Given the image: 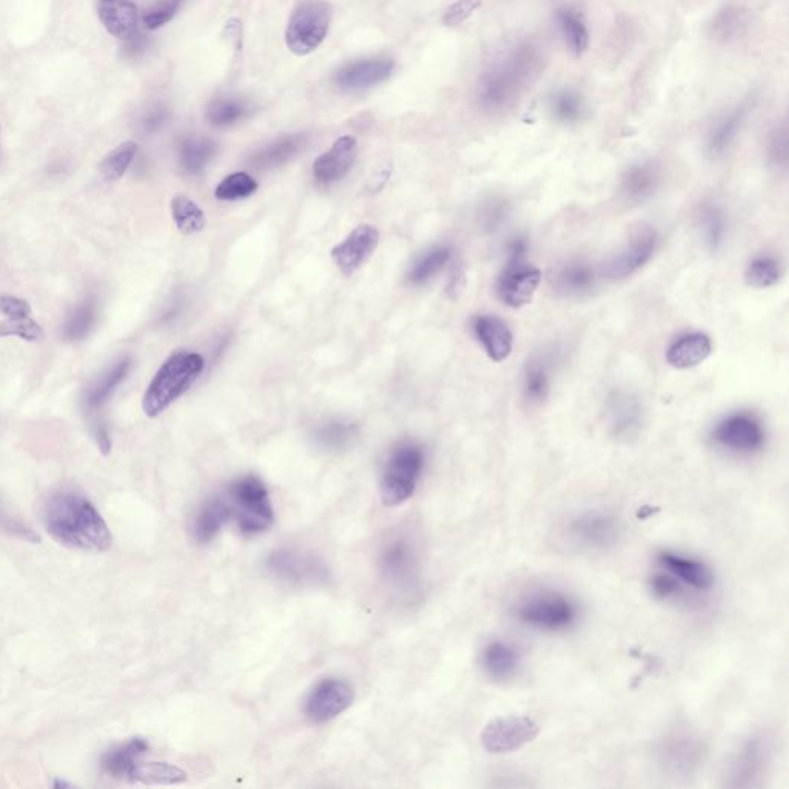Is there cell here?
Masks as SVG:
<instances>
[{
    "label": "cell",
    "instance_id": "6da1fadb",
    "mask_svg": "<svg viewBox=\"0 0 789 789\" xmlns=\"http://www.w3.org/2000/svg\"><path fill=\"white\" fill-rule=\"evenodd\" d=\"M48 534L71 549L101 554L113 544L110 529L95 504L76 492H59L42 514Z\"/></svg>",
    "mask_w": 789,
    "mask_h": 789
},
{
    "label": "cell",
    "instance_id": "7a4b0ae2",
    "mask_svg": "<svg viewBox=\"0 0 789 789\" xmlns=\"http://www.w3.org/2000/svg\"><path fill=\"white\" fill-rule=\"evenodd\" d=\"M541 67V54L532 44H520L484 71L478 101L487 111H503L517 102Z\"/></svg>",
    "mask_w": 789,
    "mask_h": 789
},
{
    "label": "cell",
    "instance_id": "3957f363",
    "mask_svg": "<svg viewBox=\"0 0 789 789\" xmlns=\"http://www.w3.org/2000/svg\"><path fill=\"white\" fill-rule=\"evenodd\" d=\"M204 358L199 353H173L148 384L142 398L145 415L156 418L181 398L198 380L204 370Z\"/></svg>",
    "mask_w": 789,
    "mask_h": 789
},
{
    "label": "cell",
    "instance_id": "277c9868",
    "mask_svg": "<svg viewBox=\"0 0 789 789\" xmlns=\"http://www.w3.org/2000/svg\"><path fill=\"white\" fill-rule=\"evenodd\" d=\"M230 498V511L242 534H262L272 528L275 512L267 487L259 478L244 477L235 481L230 486Z\"/></svg>",
    "mask_w": 789,
    "mask_h": 789
},
{
    "label": "cell",
    "instance_id": "5b68a950",
    "mask_svg": "<svg viewBox=\"0 0 789 789\" xmlns=\"http://www.w3.org/2000/svg\"><path fill=\"white\" fill-rule=\"evenodd\" d=\"M332 14L329 0H301L287 25V48L296 56L318 50L329 33Z\"/></svg>",
    "mask_w": 789,
    "mask_h": 789
},
{
    "label": "cell",
    "instance_id": "8992f818",
    "mask_svg": "<svg viewBox=\"0 0 789 789\" xmlns=\"http://www.w3.org/2000/svg\"><path fill=\"white\" fill-rule=\"evenodd\" d=\"M423 466L424 455L420 447L403 444L395 449L381 480L380 495L384 506H401L412 497Z\"/></svg>",
    "mask_w": 789,
    "mask_h": 789
},
{
    "label": "cell",
    "instance_id": "52a82bcc",
    "mask_svg": "<svg viewBox=\"0 0 789 789\" xmlns=\"http://www.w3.org/2000/svg\"><path fill=\"white\" fill-rule=\"evenodd\" d=\"M541 284V272L526 261V242L515 239L509 261L498 278L497 292L506 306L520 309L532 303Z\"/></svg>",
    "mask_w": 789,
    "mask_h": 789
},
{
    "label": "cell",
    "instance_id": "ba28073f",
    "mask_svg": "<svg viewBox=\"0 0 789 789\" xmlns=\"http://www.w3.org/2000/svg\"><path fill=\"white\" fill-rule=\"evenodd\" d=\"M517 617L524 625L540 631H563L577 620V608L566 595L541 592L521 601Z\"/></svg>",
    "mask_w": 789,
    "mask_h": 789
},
{
    "label": "cell",
    "instance_id": "9c48e42d",
    "mask_svg": "<svg viewBox=\"0 0 789 789\" xmlns=\"http://www.w3.org/2000/svg\"><path fill=\"white\" fill-rule=\"evenodd\" d=\"M566 540L581 551H601L617 543L620 523L606 511H586L569 521L565 529Z\"/></svg>",
    "mask_w": 789,
    "mask_h": 789
},
{
    "label": "cell",
    "instance_id": "30bf717a",
    "mask_svg": "<svg viewBox=\"0 0 789 789\" xmlns=\"http://www.w3.org/2000/svg\"><path fill=\"white\" fill-rule=\"evenodd\" d=\"M712 441L734 454H756L766 440L762 420L753 412H734L716 424Z\"/></svg>",
    "mask_w": 789,
    "mask_h": 789
},
{
    "label": "cell",
    "instance_id": "8fae6325",
    "mask_svg": "<svg viewBox=\"0 0 789 789\" xmlns=\"http://www.w3.org/2000/svg\"><path fill=\"white\" fill-rule=\"evenodd\" d=\"M657 239L659 235L652 225H638L632 230L625 246L618 250L600 270L601 276H606L608 279H626L635 275L651 261L657 247Z\"/></svg>",
    "mask_w": 789,
    "mask_h": 789
},
{
    "label": "cell",
    "instance_id": "7c38bea8",
    "mask_svg": "<svg viewBox=\"0 0 789 789\" xmlns=\"http://www.w3.org/2000/svg\"><path fill=\"white\" fill-rule=\"evenodd\" d=\"M538 731L540 728L531 717H498L481 732V743L492 754L512 753L531 743Z\"/></svg>",
    "mask_w": 789,
    "mask_h": 789
},
{
    "label": "cell",
    "instance_id": "4fadbf2b",
    "mask_svg": "<svg viewBox=\"0 0 789 789\" xmlns=\"http://www.w3.org/2000/svg\"><path fill=\"white\" fill-rule=\"evenodd\" d=\"M353 689L343 680L327 679L318 683L306 702V716L312 722L326 723L341 716L352 706Z\"/></svg>",
    "mask_w": 789,
    "mask_h": 789
},
{
    "label": "cell",
    "instance_id": "5bb4252c",
    "mask_svg": "<svg viewBox=\"0 0 789 789\" xmlns=\"http://www.w3.org/2000/svg\"><path fill=\"white\" fill-rule=\"evenodd\" d=\"M380 242V232L370 224L358 225L332 250V258L344 275H353L372 256Z\"/></svg>",
    "mask_w": 789,
    "mask_h": 789
},
{
    "label": "cell",
    "instance_id": "9a60e30c",
    "mask_svg": "<svg viewBox=\"0 0 789 789\" xmlns=\"http://www.w3.org/2000/svg\"><path fill=\"white\" fill-rule=\"evenodd\" d=\"M597 272L591 262L571 259L555 269L551 278L552 289L565 298H583L594 292L598 284Z\"/></svg>",
    "mask_w": 789,
    "mask_h": 789
},
{
    "label": "cell",
    "instance_id": "2e32d148",
    "mask_svg": "<svg viewBox=\"0 0 789 789\" xmlns=\"http://www.w3.org/2000/svg\"><path fill=\"white\" fill-rule=\"evenodd\" d=\"M660 754L669 771L679 776H688L694 773V769L699 768L705 751L702 742L692 734L674 732L663 742Z\"/></svg>",
    "mask_w": 789,
    "mask_h": 789
},
{
    "label": "cell",
    "instance_id": "e0dca14e",
    "mask_svg": "<svg viewBox=\"0 0 789 789\" xmlns=\"http://www.w3.org/2000/svg\"><path fill=\"white\" fill-rule=\"evenodd\" d=\"M393 68L395 64L392 59H364L341 68L336 73L335 82L341 90H364L387 81Z\"/></svg>",
    "mask_w": 789,
    "mask_h": 789
},
{
    "label": "cell",
    "instance_id": "ac0fdd59",
    "mask_svg": "<svg viewBox=\"0 0 789 789\" xmlns=\"http://www.w3.org/2000/svg\"><path fill=\"white\" fill-rule=\"evenodd\" d=\"M358 156V142L353 136H343L323 153L313 164V175L321 184H332L344 178L355 164Z\"/></svg>",
    "mask_w": 789,
    "mask_h": 789
},
{
    "label": "cell",
    "instance_id": "d6986e66",
    "mask_svg": "<svg viewBox=\"0 0 789 789\" xmlns=\"http://www.w3.org/2000/svg\"><path fill=\"white\" fill-rule=\"evenodd\" d=\"M642 403L628 392H615L609 398V420L612 432L618 440L629 441L640 432L643 426Z\"/></svg>",
    "mask_w": 789,
    "mask_h": 789
},
{
    "label": "cell",
    "instance_id": "ffe728a7",
    "mask_svg": "<svg viewBox=\"0 0 789 789\" xmlns=\"http://www.w3.org/2000/svg\"><path fill=\"white\" fill-rule=\"evenodd\" d=\"M98 14L105 30L121 41H130L138 33V7L130 0H98Z\"/></svg>",
    "mask_w": 789,
    "mask_h": 789
},
{
    "label": "cell",
    "instance_id": "44dd1931",
    "mask_svg": "<svg viewBox=\"0 0 789 789\" xmlns=\"http://www.w3.org/2000/svg\"><path fill=\"white\" fill-rule=\"evenodd\" d=\"M474 332L489 358L495 363H501L511 355L514 336L503 319L494 315L477 316L474 319Z\"/></svg>",
    "mask_w": 789,
    "mask_h": 789
},
{
    "label": "cell",
    "instance_id": "7402d4cb",
    "mask_svg": "<svg viewBox=\"0 0 789 789\" xmlns=\"http://www.w3.org/2000/svg\"><path fill=\"white\" fill-rule=\"evenodd\" d=\"M659 563L668 574L691 586L695 591H709L714 586V574L711 569L695 558L683 557L674 552H662L659 555Z\"/></svg>",
    "mask_w": 789,
    "mask_h": 789
},
{
    "label": "cell",
    "instance_id": "603a6c76",
    "mask_svg": "<svg viewBox=\"0 0 789 789\" xmlns=\"http://www.w3.org/2000/svg\"><path fill=\"white\" fill-rule=\"evenodd\" d=\"M768 763V748L763 739H751L745 743L731 765L732 786H751L765 773Z\"/></svg>",
    "mask_w": 789,
    "mask_h": 789
},
{
    "label": "cell",
    "instance_id": "cb8c5ba5",
    "mask_svg": "<svg viewBox=\"0 0 789 789\" xmlns=\"http://www.w3.org/2000/svg\"><path fill=\"white\" fill-rule=\"evenodd\" d=\"M660 170L654 162L635 164L626 170L622 178V195L629 204H643L659 190Z\"/></svg>",
    "mask_w": 789,
    "mask_h": 789
},
{
    "label": "cell",
    "instance_id": "d4e9b609",
    "mask_svg": "<svg viewBox=\"0 0 789 789\" xmlns=\"http://www.w3.org/2000/svg\"><path fill=\"white\" fill-rule=\"evenodd\" d=\"M711 352L712 341L706 333H686L669 346L666 360L675 369H692L702 364Z\"/></svg>",
    "mask_w": 789,
    "mask_h": 789
},
{
    "label": "cell",
    "instance_id": "484cf974",
    "mask_svg": "<svg viewBox=\"0 0 789 789\" xmlns=\"http://www.w3.org/2000/svg\"><path fill=\"white\" fill-rule=\"evenodd\" d=\"M481 668L495 682H506L517 674L520 654L509 643L495 640L481 651Z\"/></svg>",
    "mask_w": 789,
    "mask_h": 789
},
{
    "label": "cell",
    "instance_id": "4316f807",
    "mask_svg": "<svg viewBox=\"0 0 789 789\" xmlns=\"http://www.w3.org/2000/svg\"><path fill=\"white\" fill-rule=\"evenodd\" d=\"M148 746L147 740L136 737V739L128 740L127 743L116 746L110 749L107 754L102 757L101 766L104 773L115 779H127L130 776L131 769L135 768L136 763L147 754Z\"/></svg>",
    "mask_w": 789,
    "mask_h": 789
},
{
    "label": "cell",
    "instance_id": "83f0119b",
    "mask_svg": "<svg viewBox=\"0 0 789 789\" xmlns=\"http://www.w3.org/2000/svg\"><path fill=\"white\" fill-rule=\"evenodd\" d=\"M549 393H551V360L546 355L532 356L531 361L524 367V400L534 406H540L548 400Z\"/></svg>",
    "mask_w": 789,
    "mask_h": 789
},
{
    "label": "cell",
    "instance_id": "f1b7e54d",
    "mask_svg": "<svg viewBox=\"0 0 789 789\" xmlns=\"http://www.w3.org/2000/svg\"><path fill=\"white\" fill-rule=\"evenodd\" d=\"M230 515H232V511H230V504L227 501L221 500V498L205 501L193 521V537L198 543H209L224 528Z\"/></svg>",
    "mask_w": 789,
    "mask_h": 789
},
{
    "label": "cell",
    "instance_id": "f546056e",
    "mask_svg": "<svg viewBox=\"0 0 789 789\" xmlns=\"http://www.w3.org/2000/svg\"><path fill=\"white\" fill-rule=\"evenodd\" d=\"M748 113V104H743L729 111L728 115L723 116L714 124V127L709 131L708 138V150L711 156L719 158L728 152L732 142L736 141Z\"/></svg>",
    "mask_w": 789,
    "mask_h": 789
},
{
    "label": "cell",
    "instance_id": "4dcf8cb0",
    "mask_svg": "<svg viewBox=\"0 0 789 789\" xmlns=\"http://www.w3.org/2000/svg\"><path fill=\"white\" fill-rule=\"evenodd\" d=\"M557 22L566 47L575 58H581L589 47V31L583 14L574 7H563L557 11Z\"/></svg>",
    "mask_w": 789,
    "mask_h": 789
},
{
    "label": "cell",
    "instance_id": "1f68e13d",
    "mask_svg": "<svg viewBox=\"0 0 789 789\" xmlns=\"http://www.w3.org/2000/svg\"><path fill=\"white\" fill-rule=\"evenodd\" d=\"M131 370V361L128 358L116 363L115 366L108 369L107 372L102 373L101 377L91 384L90 389L87 390L85 395V403L90 410L101 409L111 395L116 392L122 381L127 378Z\"/></svg>",
    "mask_w": 789,
    "mask_h": 789
},
{
    "label": "cell",
    "instance_id": "d6a6232c",
    "mask_svg": "<svg viewBox=\"0 0 789 789\" xmlns=\"http://www.w3.org/2000/svg\"><path fill=\"white\" fill-rule=\"evenodd\" d=\"M128 780L147 783V785H176L187 780V773L179 766L170 763H136L131 769Z\"/></svg>",
    "mask_w": 789,
    "mask_h": 789
},
{
    "label": "cell",
    "instance_id": "836d02e7",
    "mask_svg": "<svg viewBox=\"0 0 789 789\" xmlns=\"http://www.w3.org/2000/svg\"><path fill=\"white\" fill-rule=\"evenodd\" d=\"M700 230L706 246L717 252L725 244L726 233H728V219L719 205L709 204L703 207L699 216Z\"/></svg>",
    "mask_w": 789,
    "mask_h": 789
},
{
    "label": "cell",
    "instance_id": "e575fe53",
    "mask_svg": "<svg viewBox=\"0 0 789 789\" xmlns=\"http://www.w3.org/2000/svg\"><path fill=\"white\" fill-rule=\"evenodd\" d=\"M172 215L176 227L184 235H195L205 229L204 212L187 196L178 195L173 198Z\"/></svg>",
    "mask_w": 789,
    "mask_h": 789
},
{
    "label": "cell",
    "instance_id": "d590c367",
    "mask_svg": "<svg viewBox=\"0 0 789 789\" xmlns=\"http://www.w3.org/2000/svg\"><path fill=\"white\" fill-rule=\"evenodd\" d=\"M215 144L209 138L185 139L179 148V161L187 173H199L215 155Z\"/></svg>",
    "mask_w": 789,
    "mask_h": 789
},
{
    "label": "cell",
    "instance_id": "8d00e7d4",
    "mask_svg": "<svg viewBox=\"0 0 789 789\" xmlns=\"http://www.w3.org/2000/svg\"><path fill=\"white\" fill-rule=\"evenodd\" d=\"M96 303L85 299L74 307L64 326V336L68 341H81L91 332L96 323Z\"/></svg>",
    "mask_w": 789,
    "mask_h": 789
},
{
    "label": "cell",
    "instance_id": "74e56055",
    "mask_svg": "<svg viewBox=\"0 0 789 789\" xmlns=\"http://www.w3.org/2000/svg\"><path fill=\"white\" fill-rule=\"evenodd\" d=\"M780 270L779 261L773 256H759L749 264L746 269L745 279L748 286L753 289H768L779 283Z\"/></svg>",
    "mask_w": 789,
    "mask_h": 789
},
{
    "label": "cell",
    "instance_id": "f35d334b",
    "mask_svg": "<svg viewBox=\"0 0 789 789\" xmlns=\"http://www.w3.org/2000/svg\"><path fill=\"white\" fill-rule=\"evenodd\" d=\"M746 28V14L740 8L726 7L712 22L711 33L717 41H734Z\"/></svg>",
    "mask_w": 789,
    "mask_h": 789
},
{
    "label": "cell",
    "instance_id": "ab89813d",
    "mask_svg": "<svg viewBox=\"0 0 789 789\" xmlns=\"http://www.w3.org/2000/svg\"><path fill=\"white\" fill-rule=\"evenodd\" d=\"M138 144L133 141L124 142L102 161L101 173L105 181H118L127 173L131 162L135 161Z\"/></svg>",
    "mask_w": 789,
    "mask_h": 789
},
{
    "label": "cell",
    "instance_id": "60d3db41",
    "mask_svg": "<svg viewBox=\"0 0 789 789\" xmlns=\"http://www.w3.org/2000/svg\"><path fill=\"white\" fill-rule=\"evenodd\" d=\"M299 147H301V138L299 136L279 139V141L273 142L272 145L259 152L253 158V162L262 168L276 167V165L284 164V162L293 158Z\"/></svg>",
    "mask_w": 789,
    "mask_h": 789
},
{
    "label": "cell",
    "instance_id": "b9f144b4",
    "mask_svg": "<svg viewBox=\"0 0 789 789\" xmlns=\"http://www.w3.org/2000/svg\"><path fill=\"white\" fill-rule=\"evenodd\" d=\"M247 104L238 98H219L209 107L207 118L216 127H227L236 124L247 115Z\"/></svg>",
    "mask_w": 789,
    "mask_h": 789
},
{
    "label": "cell",
    "instance_id": "7bdbcfd3",
    "mask_svg": "<svg viewBox=\"0 0 789 789\" xmlns=\"http://www.w3.org/2000/svg\"><path fill=\"white\" fill-rule=\"evenodd\" d=\"M449 259L450 250L446 249V247H437V249L430 250L410 270V283H426L430 278H434L440 270L444 269Z\"/></svg>",
    "mask_w": 789,
    "mask_h": 789
},
{
    "label": "cell",
    "instance_id": "ee69618b",
    "mask_svg": "<svg viewBox=\"0 0 789 789\" xmlns=\"http://www.w3.org/2000/svg\"><path fill=\"white\" fill-rule=\"evenodd\" d=\"M270 568L276 574L290 580H301V577L304 578L309 572L315 571L313 563H307L299 555L289 551L275 552L270 558Z\"/></svg>",
    "mask_w": 789,
    "mask_h": 789
},
{
    "label": "cell",
    "instance_id": "f6af8a7d",
    "mask_svg": "<svg viewBox=\"0 0 789 789\" xmlns=\"http://www.w3.org/2000/svg\"><path fill=\"white\" fill-rule=\"evenodd\" d=\"M258 190V182L247 173H233L216 187L215 196L221 201L247 198Z\"/></svg>",
    "mask_w": 789,
    "mask_h": 789
},
{
    "label": "cell",
    "instance_id": "bcb514c9",
    "mask_svg": "<svg viewBox=\"0 0 789 789\" xmlns=\"http://www.w3.org/2000/svg\"><path fill=\"white\" fill-rule=\"evenodd\" d=\"M551 110L558 121L574 124L583 116V99L571 90H563L552 98Z\"/></svg>",
    "mask_w": 789,
    "mask_h": 789
},
{
    "label": "cell",
    "instance_id": "7dc6e473",
    "mask_svg": "<svg viewBox=\"0 0 789 789\" xmlns=\"http://www.w3.org/2000/svg\"><path fill=\"white\" fill-rule=\"evenodd\" d=\"M7 336H17L25 341H39L44 338V330L33 319L8 318L7 321H0V338Z\"/></svg>",
    "mask_w": 789,
    "mask_h": 789
},
{
    "label": "cell",
    "instance_id": "c3c4849f",
    "mask_svg": "<svg viewBox=\"0 0 789 789\" xmlns=\"http://www.w3.org/2000/svg\"><path fill=\"white\" fill-rule=\"evenodd\" d=\"M182 0H162L155 7L145 13L144 25L148 30H158L164 27L167 22L172 21L175 14L178 13L181 7Z\"/></svg>",
    "mask_w": 789,
    "mask_h": 789
},
{
    "label": "cell",
    "instance_id": "681fc988",
    "mask_svg": "<svg viewBox=\"0 0 789 789\" xmlns=\"http://www.w3.org/2000/svg\"><path fill=\"white\" fill-rule=\"evenodd\" d=\"M483 0H457L454 5L447 8L444 14V24L447 27H457L467 21L480 7Z\"/></svg>",
    "mask_w": 789,
    "mask_h": 789
},
{
    "label": "cell",
    "instance_id": "f907efd6",
    "mask_svg": "<svg viewBox=\"0 0 789 789\" xmlns=\"http://www.w3.org/2000/svg\"><path fill=\"white\" fill-rule=\"evenodd\" d=\"M769 158L776 165H786L788 161V128L786 124L774 130L771 144H769Z\"/></svg>",
    "mask_w": 789,
    "mask_h": 789
},
{
    "label": "cell",
    "instance_id": "816d5d0a",
    "mask_svg": "<svg viewBox=\"0 0 789 789\" xmlns=\"http://www.w3.org/2000/svg\"><path fill=\"white\" fill-rule=\"evenodd\" d=\"M0 313L10 319L30 318L31 307L24 299L16 296H0Z\"/></svg>",
    "mask_w": 789,
    "mask_h": 789
},
{
    "label": "cell",
    "instance_id": "f5cc1de1",
    "mask_svg": "<svg viewBox=\"0 0 789 789\" xmlns=\"http://www.w3.org/2000/svg\"><path fill=\"white\" fill-rule=\"evenodd\" d=\"M651 589L659 598L677 597L680 594V583L671 574L655 575L651 580Z\"/></svg>",
    "mask_w": 789,
    "mask_h": 789
},
{
    "label": "cell",
    "instance_id": "db71d44e",
    "mask_svg": "<svg viewBox=\"0 0 789 789\" xmlns=\"http://www.w3.org/2000/svg\"><path fill=\"white\" fill-rule=\"evenodd\" d=\"M0 528L11 532V534L17 535V537H21L22 540L31 541V543H36V541H39V537H37V535L34 534L30 528L24 526L21 521H17L14 520V518L8 517V515H5L2 511H0Z\"/></svg>",
    "mask_w": 789,
    "mask_h": 789
},
{
    "label": "cell",
    "instance_id": "11a10c76",
    "mask_svg": "<svg viewBox=\"0 0 789 789\" xmlns=\"http://www.w3.org/2000/svg\"><path fill=\"white\" fill-rule=\"evenodd\" d=\"M321 438L324 443L330 444V446H340L344 441L349 440L350 427L343 426V424H332L321 432Z\"/></svg>",
    "mask_w": 789,
    "mask_h": 789
},
{
    "label": "cell",
    "instance_id": "9f6ffc18",
    "mask_svg": "<svg viewBox=\"0 0 789 789\" xmlns=\"http://www.w3.org/2000/svg\"><path fill=\"white\" fill-rule=\"evenodd\" d=\"M167 119V108L158 105V107H153L152 110L148 111L147 115L144 116L142 125H144L145 131H148V133H153V131L159 130V128L165 124Z\"/></svg>",
    "mask_w": 789,
    "mask_h": 789
},
{
    "label": "cell",
    "instance_id": "6f0895ef",
    "mask_svg": "<svg viewBox=\"0 0 789 789\" xmlns=\"http://www.w3.org/2000/svg\"><path fill=\"white\" fill-rule=\"evenodd\" d=\"M93 435H95L96 443H98V447L101 449L102 454H110L111 438L110 434H108L107 426H105L104 423L96 421V423L93 424Z\"/></svg>",
    "mask_w": 789,
    "mask_h": 789
}]
</instances>
